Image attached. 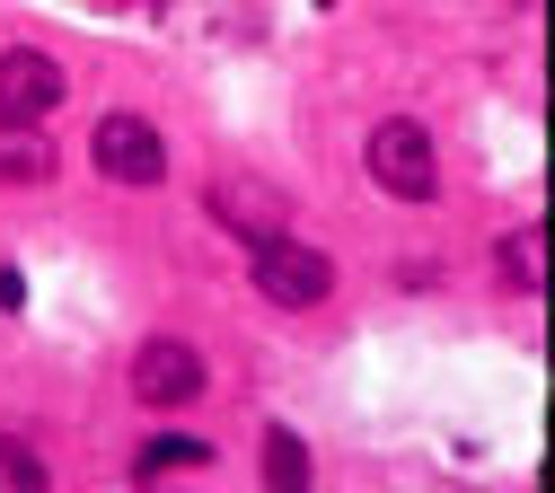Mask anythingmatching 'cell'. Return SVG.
Instances as JSON below:
<instances>
[{"instance_id": "obj_9", "label": "cell", "mask_w": 555, "mask_h": 493, "mask_svg": "<svg viewBox=\"0 0 555 493\" xmlns=\"http://www.w3.org/2000/svg\"><path fill=\"white\" fill-rule=\"evenodd\" d=\"M203 458H212V450H203V441H185V432H168V441H151L142 458H132V476H142V484H159V476H185V467H203Z\"/></svg>"}, {"instance_id": "obj_10", "label": "cell", "mask_w": 555, "mask_h": 493, "mask_svg": "<svg viewBox=\"0 0 555 493\" xmlns=\"http://www.w3.org/2000/svg\"><path fill=\"white\" fill-rule=\"evenodd\" d=\"M264 484H309V450H300V432H264Z\"/></svg>"}, {"instance_id": "obj_11", "label": "cell", "mask_w": 555, "mask_h": 493, "mask_svg": "<svg viewBox=\"0 0 555 493\" xmlns=\"http://www.w3.org/2000/svg\"><path fill=\"white\" fill-rule=\"evenodd\" d=\"M0 476H10V484H44V458L27 441H0Z\"/></svg>"}, {"instance_id": "obj_8", "label": "cell", "mask_w": 555, "mask_h": 493, "mask_svg": "<svg viewBox=\"0 0 555 493\" xmlns=\"http://www.w3.org/2000/svg\"><path fill=\"white\" fill-rule=\"evenodd\" d=\"M494 273H503V291H520V300H529L538 282H546V238H538V230H512V238H503V256H494Z\"/></svg>"}, {"instance_id": "obj_2", "label": "cell", "mask_w": 555, "mask_h": 493, "mask_svg": "<svg viewBox=\"0 0 555 493\" xmlns=\"http://www.w3.org/2000/svg\"><path fill=\"white\" fill-rule=\"evenodd\" d=\"M247 282L273 309H318L335 291V264H326V247H309L292 230H264V238H247Z\"/></svg>"}, {"instance_id": "obj_5", "label": "cell", "mask_w": 555, "mask_h": 493, "mask_svg": "<svg viewBox=\"0 0 555 493\" xmlns=\"http://www.w3.org/2000/svg\"><path fill=\"white\" fill-rule=\"evenodd\" d=\"M62 98H72V70L36 44H10L0 53V124H44Z\"/></svg>"}, {"instance_id": "obj_6", "label": "cell", "mask_w": 555, "mask_h": 493, "mask_svg": "<svg viewBox=\"0 0 555 493\" xmlns=\"http://www.w3.org/2000/svg\"><path fill=\"white\" fill-rule=\"evenodd\" d=\"M212 211L238 230V238H264V230H283V194H256V185H238V177H221L212 185Z\"/></svg>"}, {"instance_id": "obj_3", "label": "cell", "mask_w": 555, "mask_h": 493, "mask_svg": "<svg viewBox=\"0 0 555 493\" xmlns=\"http://www.w3.org/2000/svg\"><path fill=\"white\" fill-rule=\"evenodd\" d=\"M89 159H98V177L106 185H159L168 177V141H159V124H142V115H98V132H89Z\"/></svg>"}, {"instance_id": "obj_7", "label": "cell", "mask_w": 555, "mask_h": 493, "mask_svg": "<svg viewBox=\"0 0 555 493\" xmlns=\"http://www.w3.org/2000/svg\"><path fill=\"white\" fill-rule=\"evenodd\" d=\"M53 151H44V124H0V185H44Z\"/></svg>"}, {"instance_id": "obj_1", "label": "cell", "mask_w": 555, "mask_h": 493, "mask_svg": "<svg viewBox=\"0 0 555 493\" xmlns=\"http://www.w3.org/2000/svg\"><path fill=\"white\" fill-rule=\"evenodd\" d=\"M362 168H371V185H379L388 203H433V194H441V151H433V132L414 124V115L371 124Z\"/></svg>"}, {"instance_id": "obj_4", "label": "cell", "mask_w": 555, "mask_h": 493, "mask_svg": "<svg viewBox=\"0 0 555 493\" xmlns=\"http://www.w3.org/2000/svg\"><path fill=\"white\" fill-rule=\"evenodd\" d=\"M203 388H212V362H203L185 335H151L142 352H132V397H142V405L177 414V405H194Z\"/></svg>"}]
</instances>
